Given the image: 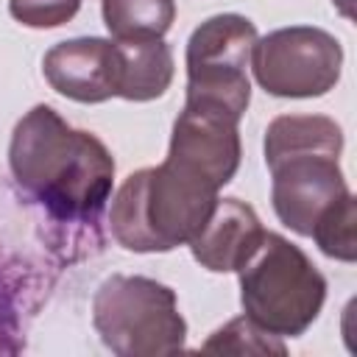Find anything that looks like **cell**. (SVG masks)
<instances>
[{
  "instance_id": "cell-2",
  "label": "cell",
  "mask_w": 357,
  "mask_h": 357,
  "mask_svg": "<svg viewBox=\"0 0 357 357\" xmlns=\"http://www.w3.org/2000/svg\"><path fill=\"white\" fill-rule=\"evenodd\" d=\"M262 151L276 218L310 237L318 218L351 192L340 170L343 128L324 114H279L265 128Z\"/></svg>"
},
{
  "instance_id": "cell-4",
  "label": "cell",
  "mask_w": 357,
  "mask_h": 357,
  "mask_svg": "<svg viewBox=\"0 0 357 357\" xmlns=\"http://www.w3.org/2000/svg\"><path fill=\"white\" fill-rule=\"evenodd\" d=\"M243 315L276 337L304 335L326 301V279L287 237L262 231L237 268Z\"/></svg>"
},
{
  "instance_id": "cell-12",
  "label": "cell",
  "mask_w": 357,
  "mask_h": 357,
  "mask_svg": "<svg viewBox=\"0 0 357 357\" xmlns=\"http://www.w3.org/2000/svg\"><path fill=\"white\" fill-rule=\"evenodd\" d=\"M100 11L114 42L162 39L176 20L173 0H100Z\"/></svg>"
},
{
  "instance_id": "cell-14",
  "label": "cell",
  "mask_w": 357,
  "mask_h": 357,
  "mask_svg": "<svg viewBox=\"0 0 357 357\" xmlns=\"http://www.w3.org/2000/svg\"><path fill=\"white\" fill-rule=\"evenodd\" d=\"M204 351H226V354H284V343L276 335H268L254 321L234 318L220 326L206 343Z\"/></svg>"
},
{
  "instance_id": "cell-10",
  "label": "cell",
  "mask_w": 357,
  "mask_h": 357,
  "mask_svg": "<svg viewBox=\"0 0 357 357\" xmlns=\"http://www.w3.org/2000/svg\"><path fill=\"white\" fill-rule=\"evenodd\" d=\"M262 231L265 229L248 204L240 198H218L209 220L187 245L201 268L212 273H229L245 262Z\"/></svg>"
},
{
  "instance_id": "cell-8",
  "label": "cell",
  "mask_w": 357,
  "mask_h": 357,
  "mask_svg": "<svg viewBox=\"0 0 357 357\" xmlns=\"http://www.w3.org/2000/svg\"><path fill=\"white\" fill-rule=\"evenodd\" d=\"M240 120L229 112L184 103L173 123L167 159L201 173L215 187H226L240 167Z\"/></svg>"
},
{
  "instance_id": "cell-9",
  "label": "cell",
  "mask_w": 357,
  "mask_h": 357,
  "mask_svg": "<svg viewBox=\"0 0 357 357\" xmlns=\"http://www.w3.org/2000/svg\"><path fill=\"white\" fill-rule=\"evenodd\" d=\"M50 89L75 103H103L117 98V47L112 39L78 36L53 45L42 59Z\"/></svg>"
},
{
  "instance_id": "cell-11",
  "label": "cell",
  "mask_w": 357,
  "mask_h": 357,
  "mask_svg": "<svg viewBox=\"0 0 357 357\" xmlns=\"http://www.w3.org/2000/svg\"><path fill=\"white\" fill-rule=\"evenodd\" d=\"M117 47V98L145 103L162 98L173 84V50L162 39L114 42Z\"/></svg>"
},
{
  "instance_id": "cell-13",
  "label": "cell",
  "mask_w": 357,
  "mask_h": 357,
  "mask_svg": "<svg viewBox=\"0 0 357 357\" xmlns=\"http://www.w3.org/2000/svg\"><path fill=\"white\" fill-rule=\"evenodd\" d=\"M354 226H357V212H354V195L346 192L337 204H332L315 223L312 229V240L315 245L340 262H354L357 259V237H354Z\"/></svg>"
},
{
  "instance_id": "cell-3",
  "label": "cell",
  "mask_w": 357,
  "mask_h": 357,
  "mask_svg": "<svg viewBox=\"0 0 357 357\" xmlns=\"http://www.w3.org/2000/svg\"><path fill=\"white\" fill-rule=\"evenodd\" d=\"M220 187L165 156L156 167L131 173L112 198V237L137 254H165L187 245L209 220Z\"/></svg>"
},
{
  "instance_id": "cell-1",
  "label": "cell",
  "mask_w": 357,
  "mask_h": 357,
  "mask_svg": "<svg viewBox=\"0 0 357 357\" xmlns=\"http://www.w3.org/2000/svg\"><path fill=\"white\" fill-rule=\"evenodd\" d=\"M8 165L17 184L59 220H92L112 195L109 148L45 103L14 126Z\"/></svg>"
},
{
  "instance_id": "cell-6",
  "label": "cell",
  "mask_w": 357,
  "mask_h": 357,
  "mask_svg": "<svg viewBox=\"0 0 357 357\" xmlns=\"http://www.w3.org/2000/svg\"><path fill=\"white\" fill-rule=\"evenodd\" d=\"M257 28L243 14H215L204 20L187 39V98L231 117H243L251 103L248 64Z\"/></svg>"
},
{
  "instance_id": "cell-5",
  "label": "cell",
  "mask_w": 357,
  "mask_h": 357,
  "mask_svg": "<svg viewBox=\"0 0 357 357\" xmlns=\"http://www.w3.org/2000/svg\"><path fill=\"white\" fill-rule=\"evenodd\" d=\"M92 324L117 357H159L184 349L187 321L173 287L148 276L114 273L92 298Z\"/></svg>"
},
{
  "instance_id": "cell-15",
  "label": "cell",
  "mask_w": 357,
  "mask_h": 357,
  "mask_svg": "<svg viewBox=\"0 0 357 357\" xmlns=\"http://www.w3.org/2000/svg\"><path fill=\"white\" fill-rule=\"evenodd\" d=\"M81 0H8V14L25 28H59L70 22Z\"/></svg>"
},
{
  "instance_id": "cell-7",
  "label": "cell",
  "mask_w": 357,
  "mask_h": 357,
  "mask_svg": "<svg viewBox=\"0 0 357 357\" xmlns=\"http://www.w3.org/2000/svg\"><path fill=\"white\" fill-rule=\"evenodd\" d=\"M248 67L273 98H321L340 81L343 47L324 28L290 25L257 39Z\"/></svg>"
}]
</instances>
